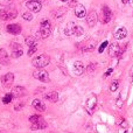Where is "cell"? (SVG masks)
Returning a JSON list of instances; mask_svg holds the SVG:
<instances>
[{
	"label": "cell",
	"instance_id": "6da1fadb",
	"mask_svg": "<svg viewBox=\"0 0 133 133\" xmlns=\"http://www.w3.org/2000/svg\"><path fill=\"white\" fill-rule=\"evenodd\" d=\"M49 62H50V57H49L48 55H46V54H41V55L36 56L35 58H33L32 64H33V66H35V68L40 69V68L47 66L49 64Z\"/></svg>",
	"mask_w": 133,
	"mask_h": 133
},
{
	"label": "cell",
	"instance_id": "7a4b0ae2",
	"mask_svg": "<svg viewBox=\"0 0 133 133\" xmlns=\"http://www.w3.org/2000/svg\"><path fill=\"white\" fill-rule=\"evenodd\" d=\"M51 33V23L48 20H42L40 23V35L42 39H47Z\"/></svg>",
	"mask_w": 133,
	"mask_h": 133
},
{
	"label": "cell",
	"instance_id": "3957f363",
	"mask_svg": "<svg viewBox=\"0 0 133 133\" xmlns=\"http://www.w3.org/2000/svg\"><path fill=\"white\" fill-rule=\"evenodd\" d=\"M18 15V12L16 9L14 8H4L0 11V19L4 21H7V20H13V19L16 18Z\"/></svg>",
	"mask_w": 133,
	"mask_h": 133
},
{
	"label": "cell",
	"instance_id": "277c9868",
	"mask_svg": "<svg viewBox=\"0 0 133 133\" xmlns=\"http://www.w3.org/2000/svg\"><path fill=\"white\" fill-rule=\"evenodd\" d=\"M33 77H34L35 79L40 81V82H43V83H48L49 81H50L48 72H47L44 69H42V68L36 69V70L33 72Z\"/></svg>",
	"mask_w": 133,
	"mask_h": 133
},
{
	"label": "cell",
	"instance_id": "5b68a950",
	"mask_svg": "<svg viewBox=\"0 0 133 133\" xmlns=\"http://www.w3.org/2000/svg\"><path fill=\"white\" fill-rule=\"evenodd\" d=\"M11 49H12V57L13 58H19L23 55V49H22V46L18 42H13L11 44Z\"/></svg>",
	"mask_w": 133,
	"mask_h": 133
},
{
	"label": "cell",
	"instance_id": "8992f818",
	"mask_svg": "<svg viewBox=\"0 0 133 133\" xmlns=\"http://www.w3.org/2000/svg\"><path fill=\"white\" fill-rule=\"evenodd\" d=\"M111 19H112V11L109 8V6L104 5L102 7V22L104 25H106V23H109L111 21Z\"/></svg>",
	"mask_w": 133,
	"mask_h": 133
},
{
	"label": "cell",
	"instance_id": "52a82bcc",
	"mask_svg": "<svg viewBox=\"0 0 133 133\" xmlns=\"http://www.w3.org/2000/svg\"><path fill=\"white\" fill-rule=\"evenodd\" d=\"M96 104H97L96 95H91V96L88 98L87 104H85V109H87V111H88V113H89V115H92L95 108H96Z\"/></svg>",
	"mask_w": 133,
	"mask_h": 133
},
{
	"label": "cell",
	"instance_id": "ba28073f",
	"mask_svg": "<svg viewBox=\"0 0 133 133\" xmlns=\"http://www.w3.org/2000/svg\"><path fill=\"white\" fill-rule=\"evenodd\" d=\"M26 6H27V8L29 9L30 12H34V13L40 12L42 8L41 2H39L37 0H28V1L26 2Z\"/></svg>",
	"mask_w": 133,
	"mask_h": 133
},
{
	"label": "cell",
	"instance_id": "9c48e42d",
	"mask_svg": "<svg viewBox=\"0 0 133 133\" xmlns=\"http://www.w3.org/2000/svg\"><path fill=\"white\" fill-rule=\"evenodd\" d=\"M1 83L5 88H11L14 83V74L13 72H7L1 77Z\"/></svg>",
	"mask_w": 133,
	"mask_h": 133
},
{
	"label": "cell",
	"instance_id": "30bf717a",
	"mask_svg": "<svg viewBox=\"0 0 133 133\" xmlns=\"http://www.w3.org/2000/svg\"><path fill=\"white\" fill-rule=\"evenodd\" d=\"M98 21V16H97V13L95 11H91L89 14L87 15V22L89 27H95Z\"/></svg>",
	"mask_w": 133,
	"mask_h": 133
},
{
	"label": "cell",
	"instance_id": "8fae6325",
	"mask_svg": "<svg viewBox=\"0 0 133 133\" xmlns=\"http://www.w3.org/2000/svg\"><path fill=\"white\" fill-rule=\"evenodd\" d=\"M6 29H7V32L9 33V34H12V35H18V34H20L21 33V26L19 25V23H11V25H7V27H6Z\"/></svg>",
	"mask_w": 133,
	"mask_h": 133
},
{
	"label": "cell",
	"instance_id": "7c38bea8",
	"mask_svg": "<svg viewBox=\"0 0 133 133\" xmlns=\"http://www.w3.org/2000/svg\"><path fill=\"white\" fill-rule=\"evenodd\" d=\"M11 63V58L5 49H0V64L1 65H8Z\"/></svg>",
	"mask_w": 133,
	"mask_h": 133
},
{
	"label": "cell",
	"instance_id": "4fadbf2b",
	"mask_svg": "<svg viewBox=\"0 0 133 133\" xmlns=\"http://www.w3.org/2000/svg\"><path fill=\"white\" fill-rule=\"evenodd\" d=\"M120 51V47L118 43H111L110 46H109V55L111 56V57H117L118 54H119Z\"/></svg>",
	"mask_w": 133,
	"mask_h": 133
},
{
	"label": "cell",
	"instance_id": "5bb4252c",
	"mask_svg": "<svg viewBox=\"0 0 133 133\" xmlns=\"http://www.w3.org/2000/svg\"><path fill=\"white\" fill-rule=\"evenodd\" d=\"M32 105H33V108H34L36 111H39V112H43V111L46 110V104L39 98L34 99L33 103H32Z\"/></svg>",
	"mask_w": 133,
	"mask_h": 133
},
{
	"label": "cell",
	"instance_id": "9a60e30c",
	"mask_svg": "<svg viewBox=\"0 0 133 133\" xmlns=\"http://www.w3.org/2000/svg\"><path fill=\"white\" fill-rule=\"evenodd\" d=\"M75 15L79 19L84 18V16L87 15V9H85V7L83 6V5L79 4V5H76L75 6Z\"/></svg>",
	"mask_w": 133,
	"mask_h": 133
},
{
	"label": "cell",
	"instance_id": "2e32d148",
	"mask_svg": "<svg viewBox=\"0 0 133 133\" xmlns=\"http://www.w3.org/2000/svg\"><path fill=\"white\" fill-rule=\"evenodd\" d=\"M126 35H127V29L125 27H120L116 30V33H115L113 36H115L116 40H123V39L126 37Z\"/></svg>",
	"mask_w": 133,
	"mask_h": 133
},
{
	"label": "cell",
	"instance_id": "e0dca14e",
	"mask_svg": "<svg viewBox=\"0 0 133 133\" xmlns=\"http://www.w3.org/2000/svg\"><path fill=\"white\" fill-rule=\"evenodd\" d=\"M84 65H83V63L81 62V61H76L75 63H74V71H75V74L77 76H81L83 72H84Z\"/></svg>",
	"mask_w": 133,
	"mask_h": 133
},
{
	"label": "cell",
	"instance_id": "ac0fdd59",
	"mask_svg": "<svg viewBox=\"0 0 133 133\" xmlns=\"http://www.w3.org/2000/svg\"><path fill=\"white\" fill-rule=\"evenodd\" d=\"M12 94H13L14 97H22V96H25V95H26V89L23 87L18 85V87H14L13 88Z\"/></svg>",
	"mask_w": 133,
	"mask_h": 133
},
{
	"label": "cell",
	"instance_id": "d6986e66",
	"mask_svg": "<svg viewBox=\"0 0 133 133\" xmlns=\"http://www.w3.org/2000/svg\"><path fill=\"white\" fill-rule=\"evenodd\" d=\"M44 98L48 102H51V103H56L58 101V94L56 91H50L48 94L44 95Z\"/></svg>",
	"mask_w": 133,
	"mask_h": 133
},
{
	"label": "cell",
	"instance_id": "ffe728a7",
	"mask_svg": "<svg viewBox=\"0 0 133 133\" xmlns=\"http://www.w3.org/2000/svg\"><path fill=\"white\" fill-rule=\"evenodd\" d=\"M75 28H76L75 22H69L68 25H66L65 29H64V34L66 35V36H71V35H74V33H75Z\"/></svg>",
	"mask_w": 133,
	"mask_h": 133
},
{
	"label": "cell",
	"instance_id": "44dd1931",
	"mask_svg": "<svg viewBox=\"0 0 133 133\" xmlns=\"http://www.w3.org/2000/svg\"><path fill=\"white\" fill-rule=\"evenodd\" d=\"M46 127H47V123L43 119L39 120L35 124H32V130H42V129H46Z\"/></svg>",
	"mask_w": 133,
	"mask_h": 133
},
{
	"label": "cell",
	"instance_id": "7402d4cb",
	"mask_svg": "<svg viewBox=\"0 0 133 133\" xmlns=\"http://www.w3.org/2000/svg\"><path fill=\"white\" fill-rule=\"evenodd\" d=\"M65 12H66L65 7H60V8H57L56 11L53 12V16L54 18H61V16H63L65 14Z\"/></svg>",
	"mask_w": 133,
	"mask_h": 133
},
{
	"label": "cell",
	"instance_id": "603a6c76",
	"mask_svg": "<svg viewBox=\"0 0 133 133\" xmlns=\"http://www.w3.org/2000/svg\"><path fill=\"white\" fill-rule=\"evenodd\" d=\"M13 98H14L13 94H6L4 96V98H2V103L4 104H9L12 101H13Z\"/></svg>",
	"mask_w": 133,
	"mask_h": 133
},
{
	"label": "cell",
	"instance_id": "cb8c5ba5",
	"mask_svg": "<svg viewBox=\"0 0 133 133\" xmlns=\"http://www.w3.org/2000/svg\"><path fill=\"white\" fill-rule=\"evenodd\" d=\"M37 47H39V44H37V43H35V44H33V46H30V47H29V49H28L27 55H28V56H32L34 53H36Z\"/></svg>",
	"mask_w": 133,
	"mask_h": 133
},
{
	"label": "cell",
	"instance_id": "d4e9b609",
	"mask_svg": "<svg viewBox=\"0 0 133 133\" xmlns=\"http://www.w3.org/2000/svg\"><path fill=\"white\" fill-rule=\"evenodd\" d=\"M94 49H95V43H94V42H89V43H87L84 46L83 51H92Z\"/></svg>",
	"mask_w": 133,
	"mask_h": 133
},
{
	"label": "cell",
	"instance_id": "484cf974",
	"mask_svg": "<svg viewBox=\"0 0 133 133\" xmlns=\"http://www.w3.org/2000/svg\"><path fill=\"white\" fill-rule=\"evenodd\" d=\"M26 44H27L28 47H30V46H33V44H35V43H37L36 42V40L34 39L33 36H28V37H26Z\"/></svg>",
	"mask_w": 133,
	"mask_h": 133
},
{
	"label": "cell",
	"instance_id": "4316f807",
	"mask_svg": "<svg viewBox=\"0 0 133 133\" xmlns=\"http://www.w3.org/2000/svg\"><path fill=\"white\" fill-rule=\"evenodd\" d=\"M41 119H42V117L40 115H34V116H30L29 117V122L32 123V124H35V123H37Z\"/></svg>",
	"mask_w": 133,
	"mask_h": 133
},
{
	"label": "cell",
	"instance_id": "83f0119b",
	"mask_svg": "<svg viewBox=\"0 0 133 133\" xmlns=\"http://www.w3.org/2000/svg\"><path fill=\"white\" fill-rule=\"evenodd\" d=\"M84 33V29H83V27H81V26L76 25V28H75V33H74V35H76V36H81V35Z\"/></svg>",
	"mask_w": 133,
	"mask_h": 133
},
{
	"label": "cell",
	"instance_id": "f1b7e54d",
	"mask_svg": "<svg viewBox=\"0 0 133 133\" xmlns=\"http://www.w3.org/2000/svg\"><path fill=\"white\" fill-rule=\"evenodd\" d=\"M118 85H119V81H118V79H115L112 83H111V85H110V90H111L112 92H115L116 90L118 89Z\"/></svg>",
	"mask_w": 133,
	"mask_h": 133
},
{
	"label": "cell",
	"instance_id": "f546056e",
	"mask_svg": "<svg viewBox=\"0 0 133 133\" xmlns=\"http://www.w3.org/2000/svg\"><path fill=\"white\" fill-rule=\"evenodd\" d=\"M22 18L26 21H30V20H33V14L30 12H26V13L22 14Z\"/></svg>",
	"mask_w": 133,
	"mask_h": 133
},
{
	"label": "cell",
	"instance_id": "4dcf8cb0",
	"mask_svg": "<svg viewBox=\"0 0 133 133\" xmlns=\"http://www.w3.org/2000/svg\"><path fill=\"white\" fill-rule=\"evenodd\" d=\"M109 46V41H104L103 43L101 44V46H99V48H98V53H103L104 51V49H106V47Z\"/></svg>",
	"mask_w": 133,
	"mask_h": 133
},
{
	"label": "cell",
	"instance_id": "1f68e13d",
	"mask_svg": "<svg viewBox=\"0 0 133 133\" xmlns=\"http://www.w3.org/2000/svg\"><path fill=\"white\" fill-rule=\"evenodd\" d=\"M95 70H96V64H94V63H90V64L88 65V68H87V71H88V72H90V74H92Z\"/></svg>",
	"mask_w": 133,
	"mask_h": 133
},
{
	"label": "cell",
	"instance_id": "d6a6232c",
	"mask_svg": "<svg viewBox=\"0 0 133 133\" xmlns=\"http://www.w3.org/2000/svg\"><path fill=\"white\" fill-rule=\"evenodd\" d=\"M11 2H12V0H0V4H1V5H5V6L9 5Z\"/></svg>",
	"mask_w": 133,
	"mask_h": 133
},
{
	"label": "cell",
	"instance_id": "836d02e7",
	"mask_svg": "<svg viewBox=\"0 0 133 133\" xmlns=\"http://www.w3.org/2000/svg\"><path fill=\"white\" fill-rule=\"evenodd\" d=\"M22 105H23L22 103H18V104H16V105L14 106V109H15V111H19V110H21V109H22Z\"/></svg>",
	"mask_w": 133,
	"mask_h": 133
},
{
	"label": "cell",
	"instance_id": "e575fe53",
	"mask_svg": "<svg viewBox=\"0 0 133 133\" xmlns=\"http://www.w3.org/2000/svg\"><path fill=\"white\" fill-rule=\"evenodd\" d=\"M112 71H113V68H110V69H109V70H108V71H106V72H105V74H104V77H108V76H109V75H110V74H111V72H112Z\"/></svg>",
	"mask_w": 133,
	"mask_h": 133
},
{
	"label": "cell",
	"instance_id": "d590c367",
	"mask_svg": "<svg viewBox=\"0 0 133 133\" xmlns=\"http://www.w3.org/2000/svg\"><path fill=\"white\" fill-rule=\"evenodd\" d=\"M75 2H76V0H70V4H69V6L74 7V6H75Z\"/></svg>",
	"mask_w": 133,
	"mask_h": 133
},
{
	"label": "cell",
	"instance_id": "8d00e7d4",
	"mask_svg": "<svg viewBox=\"0 0 133 133\" xmlns=\"http://www.w3.org/2000/svg\"><path fill=\"white\" fill-rule=\"evenodd\" d=\"M130 1H131V0H122V2H123V4H125V5H126V4H129Z\"/></svg>",
	"mask_w": 133,
	"mask_h": 133
},
{
	"label": "cell",
	"instance_id": "74e56055",
	"mask_svg": "<svg viewBox=\"0 0 133 133\" xmlns=\"http://www.w3.org/2000/svg\"><path fill=\"white\" fill-rule=\"evenodd\" d=\"M37 1H39V2H41V4H42V2H44V1H46V0H37Z\"/></svg>",
	"mask_w": 133,
	"mask_h": 133
},
{
	"label": "cell",
	"instance_id": "f35d334b",
	"mask_svg": "<svg viewBox=\"0 0 133 133\" xmlns=\"http://www.w3.org/2000/svg\"><path fill=\"white\" fill-rule=\"evenodd\" d=\"M132 76H133V68L131 69V77H132Z\"/></svg>",
	"mask_w": 133,
	"mask_h": 133
},
{
	"label": "cell",
	"instance_id": "ab89813d",
	"mask_svg": "<svg viewBox=\"0 0 133 133\" xmlns=\"http://www.w3.org/2000/svg\"><path fill=\"white\" fill-rule=\"evenodd\" d=\"M61 1H63V2H65V1H68V0H61Z\"/></svg>",
	"mask_w": 133,
	"mask_h": 133
},
{
	"label": "cell",
	"instance_id": "60d3db41",
	"mask_svg": "<svg viewBox=\"0 0 133 133\" xmlns=\"http://www.w3.org/2000/svg\"><path fill=\"white\" fill-rule=\"evenodd\" d=\"M131 4H132V6H133V0H132V2H131Z\"/></svg>",
	"mask_w": 133,
	"mask_h": 133
}]
</instances>
